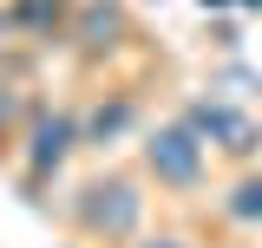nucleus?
<instances>
[{
  "mask_svg": "<svg viewBox=\"0 0 262 248\" xmlns=\"http://www.w3.org/2000/svg\"><path fill=\"white\" fill-rule=\"evenodd\" d=\"M7 111H13V98H7V85H0V124H7Z\"/></svg>",
  "mask_w": 262,
  "mask_h": 248,
  "instance_id": "obj_9",
  "label": "nucleus"
},
{
  "mask_svg": "<svg viewBox=\"0 0 262 248\" xmlns=\"http://www.w3.org/2000/svg\"><path fill=\"white\" fill-rule=\"evenodd\" d=\"M203 7H229V0H203Z\"/></svg>",
  "mask_w": 262,
  "mask_h": 248,
  "instance_id": "obj_11",
  "label": "nucleus"
},
{
  "mask_svg": "<svg viewBox=\"0 0 262 248\" xmlns=\"http://www.w3.org/2000/svg\"><path fill=\"white\" fill-rule=\"evenodd\" d=\"M151 248H184V242H151Z\"/></svg>",
  "mask_w": 262,
  "mask_h": 248,
  "instance_id": "obj_10",
  "label": "nucleus"
},
{
  "mask_svg": "<svg viewBox=\"0 0 262 248\" xmlns=\"http://www.w3.org/2000/svg\"><path fill=\"white\" fill-rule=\"evenodd\" d=\"M184 124H190L196 137H210V144H223L229 157H249L262 144V131H256V118H243L236 105H223V98H196L190 111H184Z\"/></svg>",
  "mask_w": 262,
  "mask_h": 248,
  "instance_id": "obj_1",
  "label": "nucleus"
},
{
  "mask_svg": "<svg viewBox=\"0 0 262 248\" xmlns=\"http://www.w3.org/2000/svg\"><path fill=\"white\" fill-rule=\"evenodd\" d=\"M112 33H118V7H85L79 39H85V46H112Z\"/></svg>",
  "mask_w": 262,
  "mask_h": 248,
  "instance_id": "obj_5",
  "label": "nucleus"
},
{
  "mask_svg": "<svg viewBox=\"0 0 262 248\" xmlns=\"http://www.w3.org/2000/svg\"><path fill=\"white\" fill-rule=\"evenodd\" d=\"M125 124H131V105H98L92 137H112V131H125Z\"/></svg>",
  "mask_w": 262,
  "mask_h": 248,
  "instance_id": "obj_7",
  "label": "nucleus"
},
{
  "mask_svg": "<svg viewBox=\"0 0 262 248\" xmlns=\"http://www.w3.org/2000/svg\"><path fill=\"white\" fill-rule=\"evenodd\" d=\"M72 137H79V124L72 118H39L33 124V170H53V163H66V151H72Z\"/></svg>",
  "mask_w": 262,
  "mask_h": 248,
  "instance_id": "obj_4",
  "label": "nucleus"
},
{
  "mask_svg": "<svg viewBox=\"0 0 262 248\" xmlns=\"http://www.w3.org/2000/svg\"><path fill=\"white\" fill-rule=\"evenodd\" d=\"M20 20H27V27H46V20H59V0H27V7H20Z\"/></svg>",
  "mask_w": 262,
  "mask_h": 248,
  "instance_id": "obj_8",
  "label": "nucleus"
},
{
  "mask_svg": "<svg viewBox=\"0 0 262 248\" xmlns=\"http://www.w3.org/2000/svg\"><path fill=\"white\" fill-rule=\"evenodd\" d=\"M144 157H151V170H158L164 183H196V177H203V137H196L190 124L158 131V137L144 144Z\"/></svg>",
  "mask_w": 262,
  "mask_h": 248,
  "instance_id": "obj_2",
  "label": "nucleus"
},
{
  "mask_svg": "<svg viewBox=\"0 0 262 248\" xmlns=\"http://www.w3.org/2000/svg\"><path fill=\"white\" fill-rule=\"evenodd\" d=\"M85 229H98V235H125L131 222H138V196H131V183H98L85 189Z\"/></svg>",
  "mask_w": 262,
  "mask_h": 248,
  "instance_id": "obj_3",
  "label": "nucleus"
},
{
  "mask_svg": "<svg viewBox=\"0 0 262 248\" xmlns=\"http://www.w3.org/2000/svg\"><path fill=\"white\" fill-rule=\"evenodd\" d=\"M236 7H262V0H236Z\"/></svg>",
  "mask_w": 262,
  "mask_h": 248,
  "instance_id": "obj_12",
  "label": "nucleus"
},
{
  "mask_svg": "<svg viewBox=\"0 0 262 248\" xmlns=\"http://www.w3.org/2000/svg\"><path fill=\"white\" fill-rule=\"evenodd\" d=\"M236 222H262V177H249V183H236L229 189V203H223Z\"/></svg>",
  "mask_w": 262,
  "mask_h": 248,
  "instance_id": "obj_6",
  "label": "nucleus"
}]
</instances>
